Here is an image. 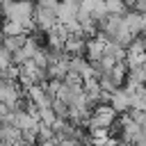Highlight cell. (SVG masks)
Segmentation results:
<instances>
[{
  "instance_id": "30bf717a",
  "label": "cell",
  "mask_w": 146,
  "mask_h": 146,
  "mask_svg": "<svg viewBox=\"0 0 146 146\" xmlns=\"http://www.w3.org/2000/svg\"><path fill=\"white\" fill-rule=\"evenodd\" d=\"M128 114H130V119H135L137 123H146V110H137V107H130L128 110Z\"/></svg>"
},
{
  "instance_id": "9c48e42d",
  "label": "cell",
  "mask_w": 146,
  "mask_h": 146,
  "mask_svg": "<svg viewBox=\"0 0 146 146\" xmlns=\"http://www.w3.org/2000/svg\"><path fill=\"white\" fill-rule=\"evenodd\" d=\"M105 9H107V14H121V16L128 11L125 0H105Z\"/></svg>"
},
{
  "instance_id": "277c9868",
  "label": "cell",
  "mask_w": 146,
  "mask_h": 146,
  "mask_svg": "<svg viewBox=\"0 0 146 146\" xmlns=\"http://www.w3.org/2000/svg\"><path fill=\"white\" fill-rule=\"evenodd\" d=\"M84 50H87V36L84 34H68L64 39V52L68 57L84 55Z\"/></svg>"
},
{
  "instance_id": "9a60e30c",
  "label": "cell",
  "mask_w": 146,
  "mask_h": 146,
  "mask_svg": "<svg viewBox=\"0 0 146 146\" xmlns=\"http://www.w3.org/2000/svg\"><path fill=\"white\" fill-rule=\"evenodd\" d=\"M0 2H2V0H0Z\"/></svg>"
},
{
  "instance_id": "5b68a950",
  "label": "cell",
  "mask_w": 146,
  "mask_h": 146,
  "mask_svg": "<svg viewBox=\"0 0 146 146\" xmlns=\"http://www.w3.org/2000/svg\"><path fill=\"white\" fill-rule=\"evenodd\" d=\"M0 32H2L5 36H16V34H27V30H25V25H23L21 21H11V18H2V23H0Z\"/></svg>"
},
{
  "instance_id": "ba28073f",
  "label": "cell",
  "mask_w": 146,
  "mask_h": 146,
  "mask_svg": "<svg viewBox=\"0 0 146 146\" xmlns=\"http://www.w3.org/2000/svg\"><path fill=\"white\" fill-rule=\"evenodd\" d=\"M57 119H59V116L55 114L52 105H48V107H39V121H41V123H46V125H52Z\"/></svg>"
},
{
  "instance_id": "6da1fadb",
  "label": "cell",
  "mask_w": 146,
  "mask_h": 146,
  "mask_svg": "<svg viewBox=\"0 0 146 146\" xmlns=\"http://www.w3.org/2000/svg\"><path fill=\"white\" fill-rule=\"evenodd\" d=\"M116 110L110 105V103H96L94 107H91V119H89V123H87V128L89 125H98V128H110L114 121H116Z\"/></svg>"
},
{
  "instance_id": "3957f363",
  "label": "cell",
  "mask_w": 146,
  "mask_h": 146,
  "mask_svg": "<svg viewBox=\"0 0 146 146\" xmlns=\"http://www.w3.org/2000/svg\"><path fill=\"white\" fill-rule=\"evenodd\" d=\"M110 105L116 110V114H123V112H128L132 107V96L128 94L125 87H116L112 91V96H110Z\"/></svg>"
},
{
  "instance_id": "52a82bcc",
  "label": "cell",
  "mask_w": 146,
  "mask_h": 146,
  "mask_svg": "<svg viewBox=\"0 0 146 146\" xmlns=\"http://www.w3.org/2000/svg\"><path fill=\"white\" fill-rule=\"evenodd\" d=\"M25 39H27V34H16V36H5V34H2L0 46H2L5 50H9V52H16L18 48H23Z\"/></svg>"
},
{
  "instance_id": "7a4b0ae2",
  "label": "cell",
  "mask_w": 146,
  "mask_h": 146,
  "mask_svg": "<svg viewBox=\"0 0 146 146\" xmlns=\"http://www.w3.org/2000/svg\"><path fill=\"white\" fill-rule=\"evenodd\" d=\"M57 9H48V7H34V25L43 32L52 30L57 25Z\"/></svg>"
},
{
  "instance_id": "5bb4252c",
  "label": "cell",
  "mask_w": 146,
  "mask_h": 146,
  "mask_svg": "<svg viewBox=\"0 0 146 146\" xmlns=\"http://www.w3.org/2000/svg\"><path fill=\"white\" fill-rule=\"evenodd\" d=\"M116 146H135V144H132V141H125V139H119Z\"/></svg>"
},
{
  "instance_id": "8992f818",
  "label": "cell",
  "mask_w": 146,
  "mask_h": 146,
  "mask_svg": "<svg viewBox=\"0 0 146 146\" xmlns=\"http://www.w3.org/2000/svg\"><path fill=\"white\" fill-rule=\"evenodd\" d=\"M128 64H125V59H121V62H116L112 68H110V75H112V80L119 84V87H123V82H125V78H128Z\"/></svg>"
},
{
  "instance_id": "8fae6325",
  "label": "cell",
  "mask_w": 146,
  "mask_h": 146,
  "mask_svg": "<svg viewBox=\"0 0 146 146\" xmlns=\"http://www.w3.org/2000/svg\"><path fill=\"white\" fill-rule=\"evenodd\" d=\"M9 64H11V52H9V50H5V48L0 46V73H2Z\"/></svg>"
},
{
  "instance_id": "4fadbf2b",
  "label": "cell",
  "mask_w": 146,
  "mask_h": 146,
  "mask_svg": "<svg viewBox=\"0 0 146 146\" xmlns=\"http://www.w3.org/2000/svg\"><path fill=\"white\" fill-rule=\"evenodd\" d=\"M36 146H57V137H52V139H43V141H36Z\"/></svg>"
},
{
  "instance_id": "7c38bea8",
  "label": "cell",
  "mask_w": 146,
  "mask_h": 146,
  "mask_svg": "<svg viewBox=\"0 0 146 146\" xmlns=\"http://www.w3.org/2000/svg\"><path fill=\"white\" fill-rule=\"evenodd\" d=\"M36 2V7H48V9H57V5H59V0H34Z\"/></svg>"
}]
</instances>
